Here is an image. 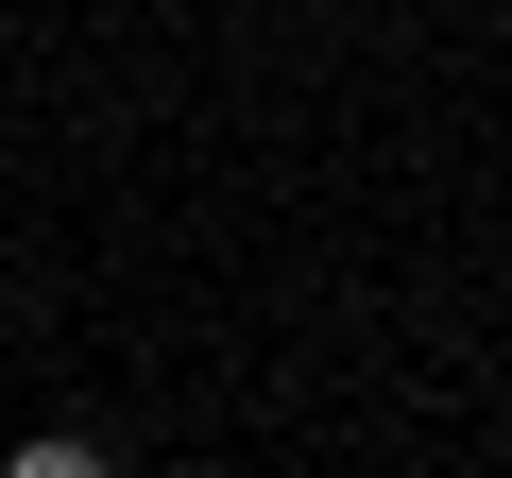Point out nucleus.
<instances>
[{
  "label": "nucleus",
  "instance_id": "1",
  "mask_svg": "<svg viewBox=\"0 0 512 478\" xmlns=\"http://www.w3.org/2000/svg\"><path fill=\"white\" fill-rule=\"evenodd\" d=\"M0 478H103V444H69V427H52V444H18Z\"/></svg>",
  "mask_w": 512,
  "mask_h": 478
}]
</instances>
